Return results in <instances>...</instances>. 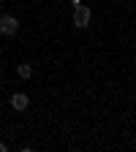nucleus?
<instances>
[{"label":"nucleus","instance_id":"f257e3e1","mask_svg":"<svg viewBox=\"0 0 136 152\" xmlns=\"http://www.w3.org/2000/svg\"><path fill=\"white\" fill-rule=\"evenodd\" d=\"M90 19H93V11H90L87 6L74 3V27H79V30L90 27Z\"/></svg>","mask_w":136,"mask_h":152},{"label":"nucleus","instance_id":"f03ea898","mask_svg":"<svg viewBox=\"0 0 136 152\" xmlns=\"http://www.w3.org/2000/svg\"><path fill=\"white\" fill-rule=\"evenodd\" d=\"M16 30H19L16 16H11V14H3V16H0V33H3V35H14Z\"/></svg>","mask_w":136,"mask_h":152},{"label":"nucleus","instance_id":"7ed1b4c3","mask_svg":"<svg viewBox=\"0 0 136 152\" xmlns=\"http://www.w3.org/2000/svg\"><path fill=\"white\" fill-rule=\"evenodd\" d=\"M27 95L25 92H16V95H11V106H14V111H25L27 109Z\"/></svg>","mask_w":136,"mask_h":152},{"label":"nucleus","instance_id":"20e7f679","mask_svg":"<svg viewBox=\"0 0 136 152\" xmlns=\"http://www.w3.org/2000/svg\"><path fill=\"white\" fill-rule=\"evenodd\" d=\"M16 73H19V76H22V79H30V76H33V68H30L27 63H22V65H19V68H16Z\"/></svg>","mask_w":136,"mask_h":152},{"label":"nucleus","instance_id":"39448f33","mask_svg":"<svg viewBox=\"0 0 136 152\" xmlns=\"http://www.w3.org/2000/svg\"><path fill=\"white\" fill-rule=\"evenodd\" d=\"M3 149H6V144H3V141H0V152H3Z\"/></svg>","mask_w":136,"mask_h":152}]
</instances>
